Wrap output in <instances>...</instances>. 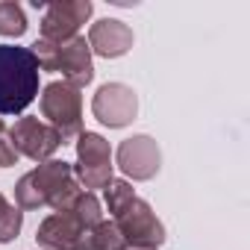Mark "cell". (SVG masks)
I'll use <instances>...</instances> for the list:
<instances>
[{
    "label": "cell",
    "mask_w": 250,
    "mask_h": 250,
    "mask_svg": "<svg viewBox=\"0 0 250 250\" xmlns=\"http://www.w3.org/2000/svg\"><path fill=\"white\" fill-rule=\"evenodd\" d=\"M39 62L30 47L0 44V115H21L39 94Z\"/></svg>",
    "instance_id": "1"
},
{
    "label": "cell",
    "mask_w": 250,
    "mask_h": 250,
    "mask_svg": "<svg viewBox=\"0 0 250 250\" xmlns=\"http://www.w3.org/2000/svg\"><path fill=\"white\" fill-rule=\"evenodd\" d=\"M30 50L42 71H62V80L74 88H83L94 80L91 47H88L85 36H74L62 44H50V42L39 39Z\"/></svg>",
    "instance_id": "2"
},
{
    "label": "cell",
    "mask_w": 250,
    "mask_h": 250,
    "mask_svg": "<svg viewBox=\"0 0 250 250\" xmlns=\"http://www.w3.org/2000/svg\"><path fill=\"white\" fill-rule=\"evenodd\" d=\"M42 115L47 118V124L59 133L62 145L74 142L83 133V94L80 88L68 85L65 80L47 83L42 97H39Z\"/></svg>",
    "instance_id": "3"
},
{
    "label": "cell",
    "mask_w": 250,
    "mask_h": 250,
    "mask_svg": "<svg viewBox=\"0 0 250 250\" xmlns=\"http://www.w3.org/2000/svg\"><path fill=\"white\" fill-rule=\"evenodd\" d=\"M74 180L91 191V188H106L112 177V147L100 133H80L77 136V165H71Z\"/></svg>",
    "instance_id": "4"
},
{
    "label": "cell",
    "mask_w": 250,
    "mask_h": 250,
    "mask_svg": "<svg viewBox=\"0 0 250 250\" xmlns=\"http://www.w3.org/2000/svg\"><path fill=\"white\" fill-rule=\"evenodd\" d=\"M112 224L118 227V232L124 235V244H147V247H159L165 241V227L156 218V212L150 209L147 200L133 197L118 215H112Z\"/></svg>",
    "instance_id": "5"
},
{
    "label": "cell",
    "mask_w": 250,
    "mask_h": 250,
    "mask_svg": "<svg viewBox=\"0 0 250 250\" xmlns=\"http://www.w3.org/2000/svg\"><path fill=\"white\" fill-rule=\"evenodd\" d=\"M6 139L12 142V147L18 150V156H27V159H33L39 165L47 162L62 147V139H59V133L50 127V124H44L39 118H30V115L15 121V127L9 130Z\"/></svg>",
    "instance_id": "6"
},
{
    "label": "cell",
    "mask_w": 250,
    "mask_h": 250,
    "mask_svg": "<svg viewBox=\"0 0 250 250\" xmlns=\"http://www.w3.org/2000/svg\"><path fill=\"white\" fill-rule=\"evenodd\" d=\"M91 112L94 118L103 124L109 130H121L127 127V124L136 121L139 115V97L130 85L124 83H106L97 88L94 100H91Z\"/></svg>",
    "instance_id": "7"
},
{
    "label": "cell",
    "mask_w": 250,
    "mask_h": 250,
    "mask_svg": "<svg viewBox=\"0 0 250 250\" xmlns=\"http://www.w3.org/2000/svg\"><path fill=\"white\" fill-rule=\"evenodd\" d=\"M94 6L88 0H56L44 6L42 18V39L50 44H62L77 36V30L91 18Z\"/></svg>",
    "instance_id": "8"
},
{
    "label": "cell",
    "mask_w": 250,
    "mask_h": 250,
    "mask_svg": "<svg viewBox=\"0 0 250 250\" xmlns=\"http://www.w3.org/2000/svg\"><path fill=\"white\" fill-rule=\"evenodd\" d=\"M118 168L124 171V177L130 180H153L159 174L162 165V153L159 145L150 136H130L118 145Z\"/></svg>",
    "instance_id": "9"
},
{
    "label": "cell",
    "mask_w": 250,
    "mask_h": 250,
    "mask_svg": "<svg viewBox=\"0 0 250 250\" xmlns=\"http://www.w3.org/2000/svg\"><path fill=\"white\" fill-rule=\"evenodd\" d=\"M85 42H88L91 53H97L103 59H118L124 53H130V47H133L136 39H133V30L124 21H118V18H100V21L91 24Z\"/></svg>",
    "instance_id": "10"
},
{
    "label": "cell",
    "mask_w": 250,
    "mask_h": 250,
    "mask_svg": "<svg viewBox=\"0 0 250 250\" xmlns=\"http://www.w3.org/2000/svg\"><path fill=\"white\" fill-rule=\"evenodd\" d=\"M83 232V224L71 212H53L39 224L36 241L42 250H77Z\"/></svg>",
    "instance_id": "11"
},
{
    "label": "cell",
    "mask_w": 250,
    "mask_h": 250,
    "mask_svg": "<svg viewBox=\"0 0 250 250\" xmlns=\"http://www.w3.org/2000/svg\"><path fill=\"white\" fill-rule=\"evenodd\" d=\"M121 247H124V235L112 221H100L97 227L85 229L77 244V250H121Z\"/></svg>",
    "instance_id": "12"
},
{
    "label": "cell",
    "mask_w": 250,
    "mask_h": 250,
    "mask_svg": "<svg viewBox=\"0 0 250 250\" xmlns=\"http://www.w3.org/2000/svg\"><path fill=\"white\" fill-rule=\"evenodd\" d=\"M27 33V15L15 0H0V36L21 39Z\"/></svg>",
    "instance_id": "13"
},
{
    "label": "cell",
    "mask_w": 250,
    "mask_h": 250,
    "mask_svg": "<svg viewBox=\"0 0 250 250\" xmlns=\"http://www.w3.org/2000/svg\"><path fill=\"white\" fill-rule=\"evenodd\" d=\"M15 206H18L21 212H24V209H39V206H47L44 191H42V186L36 183L33 171H30V174H24V177L18 180V186H15Z\"/></svg>",
    "instance_id": "14"
},
{
    "label": "cell",
    "mask_w": 250,
    "mask_h": 250,
    "mask_svg": "<svg viewBox=\"0 0 250 250\" xmlns=\"http://www.w3.org/2000/svg\"><path fill=\"white\" fill-rule=\"evenodd\" d=\"M85 188L74 180V174L68 177V180H62L59 186H56V191L50 194V200H47V206L53 209V212H71L74 206H77V200H80V194H83Z\"/></svg>",
    "instance_id": "15"
},
{
    "label": "cell",
    "mask_w": 250,
    "mask_h": 250,
    "mask_svg": "<svg viewBox=\"0 0 250 250\" xmlns=\"http://www.w3.org/2000/svg\"><path fill=\"white\" fill-rule=\"evenodd\" d=\"M71 215L83 224V229H91V227H97V224L103 221L100 200H97L91 191H83V194H80V200H77V206L71 209Z\"/></svg>",
    "instance_id": "16"
},
{
    "label": "cell",
    "mask_w": 250,
    "mask_h": 250,
    "mask_svg": "<svg viewBox=\"0 0 250 250\" xmlns=\"http://www.w3.org/2000/svg\"><path fill=\"white\" fill-rule=\"evenodd\" d=\"M103 197H106L109 215H118L124 206H127V203L136 197V191H133V186H130L127 180H112V183L103 188Z\"/></svg>",
    "instance_id": "17"
},
{
    "label": "cell",
    "mask_w": 250,
    "mask_h": 250,
    "mask_svg": "<svg viewBox=\"0 0 250 250\" xmlns=\"http://www.w3.org/2000/svg\"><path fill=\"white\" fill-rule=\"evenodd\" d=\"M21 227H24V212H21L18 206L9 203L3 212H0V244L15 241L18 232H21Z\"/></svg>",
    "instance_id": "18"
},
{
    "label": "cell",
    "mask_w": 250,
    "mask_h": 250,
    "mask_svg": "<svg viewBox=\"0 0 250 250\" xmlns=\"http://www.w3.org/2000/svg\"><path fill=\"white\" fill-rule=\"evenodd\" d=\"M18 150L12 147V142L9 139H3L0 136V168H12V165H18Z\"/></svg>",
    "instance_id": "19"
},
{
    "label": "cell",
    "mask_w": 250,
    "mask_h": 250,
    "mask_svg": "<svg viewBox=\"0 0 250 250\" xmlns=\"http://www.w3.org/2000/svg\"><path fill=\"white\" fill-rule=\"evenodd\" d=\"M121 250H159V247H147V244H124Z\"/></svg>",
    "instance_id": "20"
},
{
    "label": "cell",
    "mask_w": 250,
    "mask_h": 250,
    "mask_svg": "<svg viewBox=\"0 0 250 250\" xmlns=\"http://www.w3.org/2000/svg\"><path fill=\"white\" fill-rule=\"evenodd\" d=\"M6 206H9V200H6V197H3V194H0V212H3V209H6Z\"/></svg>",
    "instance_id": "21"
},
{
    "label": "cell",
    "mask_w": 250,
    "mask_h": 250,
    "mask_svg": "<svg viewBox=\"0 0 250 250\" xmlns=\"http://www.w3.org/2000/svg\"><path fill=\"white\" fill-rule=\"evenodd\" d=\"M6 133V124H3V118H0V136H3Z\"/></svg>",
    "instance_id": "22"
}]
</instances>
